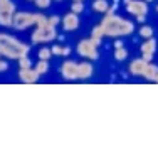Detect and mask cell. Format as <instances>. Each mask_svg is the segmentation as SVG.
<instances>
[{"instance_id":"obj_2","label":"cell","mask_w":158,"mask_h":150,"mask_svg":"<svg viewBox=\"0 0 158 150\" xmlns=\"http://www.w3.org/2000/svg\"><path fill=\"white\" fill-rule=\"evenodd\" d=\"M31 47L27 44L20 42L17 37L9 34H0V54L7 59H20L29 54Z\"/></svg>"},{"instance_id":"obj_7","label":"cell","mask_w":158,"mask_h":150,"mask_svg":"<svg viewBox=\"0 0 158 150\" xmlns=\"http://www.w3.org/2000/svg\"><path fill=\"white\" fill-rule=\"evenodd\" d=\"M77 52L84 59H98V46L91 39H82L77 44Z\"/></svg>"},{"instance_id":"obj_33","label":"cell","mask_w":158,"mask_h":150,"mask_svg":"<svg viewBox=\"0 0 158 150\" xmlns=\"http://www.w3.org/2000/svg\"><path fill=\"white\" fill-rule=\"evenodd\" d=\"M57 2H61V0H57Z\"/></svg>"},{"instance_id":"obj_32","label":"cell","mask_w":158,"mask_h":150,"mask_svg":"<svg viewBox=\"0 0 158 150\" xmlns=\"http://www.w3.org/2000/svg\"><path fill=\"white\" fill-rule=\"evenodd\" d=\"M156 12H158V5H156Z\"/></svg>"},{"instance_id":"obj_14","label":"cell","mask_w":158,"mask_h":150,"mask_svg":"<svg viewBox=\"0 0 158 150\" xmlns=\"http://www.w3.org/2000/svg\"><path fill=\"white\" fill-rule=\"evenodd\" d=\"M143 78H145L146 81H152V83H158V66H155L152 61H150L148 64H146Z\"/></svg>"},{"instance_id":"obj_31","label":"cell","mask_w":158,"mask_h":150,"mask_svg":"<svg viewBox=\"0 0 158 150\" xmlns=\"http://www.w3.org/2000/svg\"><path fill=\"white\" fill-rule=\"evenodd\" d=\"M145 2H153V0H145Z\"/></svg>"},{"instance_id":"obj_29","label":"cell","mask_w":158,"mask_h":150,"mask_svg":"<svg viewBox=\"0 0 158 150\" xmlns=\"http://www.w3.org/2000/svg\"><path fill=\"white\" fill-rule=\"evenodd\" d=\"M118 47H123V41H114V49H118Z\"/></svg>"},{"instance_id":"obj_25","label":"cell","mask_w":158,"mask_h":150,"mask_svg":"<svg viewBox=\"0 0 158 150\" xmlns=\"http://www.w3.org/2000/svg\"><path fill=\"white\" fill-rule=\"evenodd\" d=\"M2 58H3V56L0 54V73H3V71L9 69V64H7V61H5V59H2Z\"/></svg>"},{"instance_id":"obj_6","label":"cell","mask_w":158,"mask_h":150,"mask_svg":"<svg viewBox=\"0 0 158 150\" xmlns=\"http://www.w3.org/2000/svg\"><path fill=\"white\" fill-rule=\"evenodd\" d=\"M35 25V14L31 12H15L12 20V29L15 31H25V29Z\"/></svg>"},{"instance_id":"obj_11","label":"cell","mask_w":158,"mask_h":150,"mask_svg":"<svg viewBox=\"0 0 158 150\" xmlns=\"http://www.w3.org/2000/svg\"><path fill=\"white\" fill-rule=\"evenodd\" d=\"M19 79H20L22 83L32 84L39 79V73H37L34 67H20V71H19Z\"/></svg>"},{"instance_id":"obj_3","label":"cell","mask_w":158,"mask_h":150,"mask_svg":"<svg viewBox=\"0 0 158 150\" xmlns=\"http://www.w3.org/2000/svg\"><path fill=\"white\" fill-rule=\"evenodd\" d=\"M32 44H46L51 42V41L57 39V31H56V25L49 24L44 25V27H37L35 31L32 32Z\"/></svg>"},{"instance_id":"obj_27","label":"cell","mask_w":158,"mask_h":150,"mask_svg":"<svg viewBox=\"0 0 158 150\" xmlns=\"http://www.w3.org/2000/svg\"><path fill=\"white\" fill-rule=\"evenodd\" d=\"M47 22H49V24H52V25H57L59 22H61V19H59L57 15H52V17L47 19Z\"/></svg>"},{"instance_id":"obj_15","label":"cell","mask_w":158,"mask_h":150,"mask_svg":"<svg viewBox=\"0 0 158 150\" xmlns=\"http://www.w3.org/2000/svg\"><path fill=\"white\" fill-rule=\"evenodd\" d=\"M108 9H110V3H108V0H94V2H93V10H94V12L106 14Z\"/></svg>"},{"instance_id":"obj_26","label":"cell","mask_w":158,"mask_h":150,"mask_svg":"<svg viewBox=\"0 0 158 150\" xmlns=\"http://www.w3.org/2000/svg\"><path fill=\"white\" fill-rule=\"evenodd\" d=\"M51 51H52V54H54V56H61L62 54V47L61 46H52Z\"/></svg>"},{"instance_id":"obj_17","label":"cell","mask_w":158,"mask_h":150,"mask_svg":"<svg viewBox=\"0 0 158 150\" xmlns=\"http://www.w3.org/2000/svg\"><path fill=\"white\" fill-rule=\"evenodd\" d=\"M34 69L39 73V76H40V74H46L47 71H49V62L44 61V59H39V62H37V66L34 67Z\"/></svg>"},{"instance_id":"obj_23","label":"cell","mask_w":158,"mask_h":150,"mask_svg":"<svg viewBox=\"0 0 158 150\" xmlns=\"http://www.w3.org/2000/svg\"><path fill=\"white\" fill-rule=\"evenodd\" d=\"M34 3H35L37 9H49L52 0H34Z\"/></svg>"},{"instance_id":"obj_9","label":"cell","mask_w":158,"mask_h":150,"mask_svg":"<svg viewBox=\"0 0 158 150\" xmlns=\"http://www.w3.org/2000/svg\"><path fill=\"white\" fill-rule=\"evenodd\" d=\"M141 58L145 59V61H152L153 56H155L156 52V41L153 39V37H148V39H145V42L141 44Z\"/></svg>"},{"instance_id":"obj_10","label":"cell","mask_w":158,"mask_h":150,"mask_svg":"<svg viewBox=\"0 0 158 150\" xmlns=\"http://www.w3.org/2000/svg\"><path fill=\"white\" fill-rule=\"evenodd\" d=\"M61 22H62V29L66 32H73V31H76V29L79 27V15L77 14H74V12H69V14H66L62 19H61Z\"/></svg>"},{"instance_id":"obj_5","label":"cell","mask_w":158,"mask_h":150,"mask_svg":"<svg viewBox=\"0 0 158 150\" xmlns=\"http://www.w3.org/2000/svg\"><path fill=\"white\" fill-rule=\"evenodd\" d=\"M14 15H15V5L12 0H0V25L12 27Z\"/></svg>"},{"instance_id":"obj_21","label":"cell","mask_w":158,"mask_h":150,"mask_svg":"<svg viewBox=\"0 0 158 150\" xmlns=\"http://www.w3.org/2000/svg\"><path fill=\"white\" fill-rule=\"evenodd\" d=\"M47 25V17L44 14H35V27H44Z\"/></svg>"},{"instance_id":"obj_22","label":"cell","mask_w":158,"mask_h":150,"mask_svg":"<svg viewBox=\"0 0 158 150\" xmlns=\"http://www.w3.org/2000/svg\"><path fill=\"white\" fill-rule=\"evenodd\" d=\"M52 56V51L49 47H42L39 51V59H44V61H49V58Z\"/></svg>"},{"instance_id":"obj_8","label":"cell","mask_w":158,"mask_h":150,"mask_svg":"<svg viewBox=\"0 0 158 150\" xmlns=\"http://www.w3.org/2000/svg\"><path fill=\"white\" fill-rule=\"evenodd\" d=\"M77 67H79V64H77V62H74V61L62 62V66H61L62 78H64V79H67V81L77 79Z\"/></svg>"},{"instance_id":"obj_1","label":"cell","mask_w":158,"mask_h":150,"mask_svg":"<svg viewBox=\"0 0 158 150\" xmlns=\"http://www.w3.org/2000/svg\"><path fill=\"white\" fill-rule=\"evenodd\" d=\"M101 29H103L104 36L108 37H123L130 36L135 31V24L131 20H126L123 17H118L114 14H106V17L101 22Z\"/></svg>"},{"instance_id":"obj_13","label":"cell","mask_w":158,"mask_h":150,"mask_svg":"<svg viewBox=\"0 0 158 150\" xmlns=\"http://www.w3.org/2000/svg\"><path fill=\"white\" fill-rule=\"evenodd\" d=\"M93 73H94V69H93V64L91 62H81L77 67V79H89V78L93 76Z\"/></svg>"},{"instance_id":"obj_18","label":"cell","mask_w":158,"mask_h":150,"mask_svg":"<svg viewBox=\"0 0 158 150\" xmlns=\"http://www.w3.org/2000/svg\"><path fill=\"white\" fill-rule=\"evenodd\" d=\"M128 58V51L125 47H118V49H114V59L116 61H125Z\"/></svg>"},{"instance_id":"obj_16","label":"cell","mask_w":158,"mask_h":150,"mask_svg":"<svg viewBox=\"0 0 158 150\" xmlns=\"http://www.w3.org/2000/svg\"><path fill=\"white\" fill-rule=\"evenodd\" d=\"M103 37H104V32H103V29H101V25L93 27V32H91V37H89V39H91L96 46H99V42H101V39H103Z\"/></svg>"},{"instance_id":"obj_19","label":"cell","mask_w":158,"mask_h":150,"mask_svg":"<svg viewBox=\"0 0 158 150\" xmlns=\"http://www.w3.org/2000/svg\"><path fill=\"white\" fill-rule=\"evenodd\" d=\"M140 36L143 37V39H148V37H153V29L150 27V25H141L140 29Z\"/></svg>"},{"instance_id":"obj_24","label":"cell","mask_w":158,"mask_h":150,"mask_svg":"<svg viewBox=\"0 0 158 150\" xmlns=\"http://www.w3.org/2000/svg\"><path fill=\"white\" fill-rule=\"evenodd\" d=\"M31 59H29V56H24V58H20L19 59V66L20 67H31Z\"/></svg>"},{"instance_id":"obj_20","label":"cell","mask_w":158,"mask_h":150,"mask_svg":"<svg viewBox=\"0 0 158 150\" xmlns=\"http://www.w3.org/2000/svg\"><path fill=\"white\" fill-rule=\"evenodd\" d=\"M71 12H74V14H82L84 12V3L82 2H73V5H71Z\"/></svg>"},{"instance_id":"obj_12","label":"cell","mask_w":158,"mask_h":150,"mask_svg":"<svg viewBox=\"0 0 158 150\" xmlns=\"http://www.w3.org/2000/svg\"><path fill=\"white\" fill-rule=\"evenodd\" d=\"M146 64H148V61H145V59H135V61L130 62V66H128V71H130L133 76H143V73H145L146 69Z\"/></svg>"},{"instance_id":"obj_28","label":"cell","mask_w":158,"mask_h":150,"mask_svg":"<svg viewBox=\"0 0 158 150\" xmlns=\"http://www.w3.org/2000/svg\"><path fill=\"white\" fill-rule=\"evenodd\" d=\"M69 54H71V47L69 46L62 47V56H69Z\"/></svg>"},{"instance_id":"obj_4","label":"cell","mask_w":158,"mask_h":150,"mask_svg":"<svg viewBox=\"0 0 158 150\" xmlns=\"http://www.w3.org/2000/svg\"><path fill=\"white\" fill-rule=\"evenodd\" d=\"M126 12L136 17L138 22H145L146 14H148V2L145 0H125Z\"/></svg>"},{"instance_id":"obj_30","label":"cell","mask_w":158,"mask_h":150,"mask_svg":"<svg viewBox=\"0 0 158 150\" xmlns=\"http://www.w3.org/2000/svg\"><path fill=\"white\" fill-rule=\"evenodd\" d=\"M73 2H84V0H73Z\"/></svg>"}]
</instances>
